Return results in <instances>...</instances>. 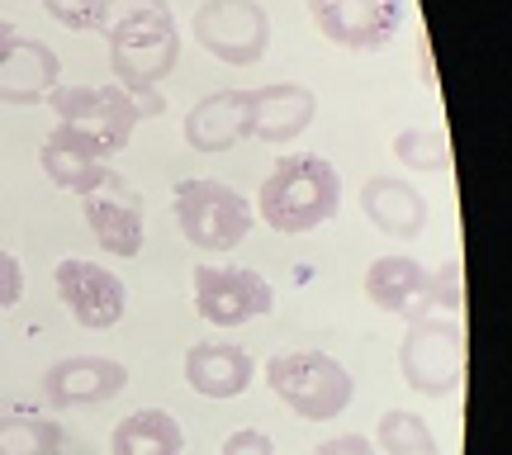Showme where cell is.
Returning a JSON list of instances; mask_svg holds the SVG:
<instances>
[{
	"label": "cell",
	"instance_id": "6da1fadb",
	"mask_svg": "<svg viewBox=\"0 0 512 455\" xmlns=\"http://www.w3.org/2000/svg\"><path fill=\"white\" fill-rule=\"evenodd\" d=\"M337 209H342V176L328 157H275L252 204V214H261L271 233L285 237L323 228Z\"/></svg>",
	"mask_w": 512,
	"mask_h": 455
},
{
	"label": "cell",
	"instance_id": "7a4b0ae2",
	"mask_svg": "<svg viewBox=\"0 0 512 455\" xmlns=\"http://www.w3.org/2000/svg\"><path fill=\"white\" fill-rule=\"evenodd\" d=\"M176 62H181V29L171 15L138 19V24H124L110 34L114 86L133 95L147 119H157L166 110L162 81L176 72Z\"/></svg>",
	"mask_w": 512,
	"mask_h": 455
},
{
	"label": "cell",
	"instance_id": "3957f363",
	"mask_svg": "<svg viewBox=\"0 0 512 455\" xmlns=\"http://www.w3.org/2000/svg\"><path fill=\"white\" fill-rule=\"evenodd\" d=\"M266 375V389L290 408L294 418L304 422H332L351 408V394H356V380L351 370L328 351H280L261 365Z\"/></svg>",
	"mask_w": 512,
	"mask_h": 455
},
{
	"label": "cell",
	"instance_id": "277c9868",
	"mask_svg": "<svg viewBox=\"0 0 512 455\" xmlns=\"http://www.w3.org/2000/svg\"><path fill=\"white\" fill-rule=\"evenodd\" d=\"M171 214H176V228H181V237L195 252H233V247L247 242L256 223L252 200L242 190H233V185L209 181V176L176 181Z\"/></svg>",
	"mask_w": 512,
	"mask_h": 455
},
{
	"label": "cell",
	"instance_id": "5b68a950",
	"mask_svg": "<svg viewBox=\"0 0 512 455\" xmlns=\"http://www.w3.org/2000/svg\"><path fill=\"white\" fill-rule=\"evenodd\" d=\"M465 361H470V346H465L460 318H437V313L413 318L399 342L403 384H408L413 394H427V399H451V394H460Z\"/></svg>",
	"mask_w": 512,
	"mask_h": 455
},
{
	"label": "cell",
	"instance_id": "8992f818",
	"mask_svg": "<svg viewBox=\"0 0 512 455\" xmlns=\"http://www.w3.org/2000/svg\"><path fill=\"white\" fill-rule=\"evenodd\" d=\"M48 105H53L57 124H67L81 138H91L110 162H114V152L128 147L138 119H147L143 105L128 91H119V86H57L48 95Z\"/></svg>",
	"mask_w": 512,
	"mask_h": 455
},
{
	"label": "cell",
	"instance_id": "52a82bcc",
	"mask_svg": "<svg viewBox=\"0 0 512 455\" xmlns=\"http://www.w3.org/2000/svg\"><path fill=\"white\" fill-rule=\"evenodd\" d=\"M190 34L209 57H219L228 67H252L271 48V19L256 0H204Z\"/></svg>",
	"mask_w": 512,
	"mask_h": 455
},
{
	"label": "cell",
	"instance_id": "ba28073f",
	"mask_svg": "<svg viewBox=\"0 0 512 455\" xmlns=\"http://www.w3.org/2000/svg\"><path fill=\"white\" fill-rule=\"evenodd\" d=\"M275 309L271 280L252 266H195V313L214 328H242Z\"/></svg>",
	"mask_w": 512,
	"mask_h": 455
},
{
	"label": "cell",
	"instance_id": "9c48e42d",
	"mask_svg": "<svg viewBox=\"0 0 512 455\" xmlns=\"http://www.w3.org/2000/svg\"><path fill=\"white\" fill-rule=\"evenodd\" d=\"M53 285H57V304L72 313L76 328L86 332H105L114 328L128 309V290L124 280L100 266V261H86V256H67L53 266Z\"/></svg>",
	"mask_w": 512,
	"mask_h": 455
},
{
	"label": "cell",
	"instance_id": "30bf717a",
	"mask_svg": "<svg viewBox=\"0 0 512 455\" xmlns=\"http://www.w3.org/2000/svg\"><path fill=\"white\" fill-rule=\"evenodd\" d=\"M86 200V223H91L95 242L105 247L110 256H143L147 247V209H143V195L124 181V176H105V181L95 185L91 195H81Z\"/></svg>",
	"mask_w": 512,
	"mask_h": 455
},
{
	"label": "cell",
	"instance_id": "8fae6325",
	"mask_svg": "<svg viewBox=\"0 0 512 455\" xmlns=\"http://www.w3.org/2000/svg\"><path fill=\"white\" fill-rule=\"evenodd\" d=\"M313 19L328 43L351 53H380L403 24V0H313Z\"/></svg>",
	"mask_w": 512,
	"mask_h": 455
},
{
	"label": "cell",
	"instance_id": "7c38bea8",
	"mask_svg": "<svg viewBox=\"0 0 512 455\" xmlns=\"http://www.w3.org/2000/svg\"><path fill=\"white\" fill-rule=\"evenodd\" d=\"M128 389V365L110 356H62L43 370V394L53 408H100Z\"/></svg>",
	"mask_w": 512,
	"mask_h": 455
},
{
	"label": "cell",
	"instance_id": "4fadbf2b",
	"mask_svg": "<svg viewBox=\"0 0 512 455\" xmlns=\"http://www.w3.org/2000/svg\"><path fill=\"white\" fill-rule=\"evenodd\" d=\"M318 114V95L299 81H275L261 91H247V138L256 143H294L309 133Z\"/></svg>",
	"mask_w": 512,
	"mask_h": 455
},
{
	"label": "cell",
	"instance_id": "5bb4252c",
	"mask_svg": "<svg viewBox=\"0 0 512 455\" xmlns=\"http://www.w3.org/2000/svg\"><path fill=\"white\" fill-rule=\"evenodd\" d=\"M62 86V62L38 38H10L0 48V105H38Z\"/></svg>",
	"mask_w": 512,
	"mask_h": 455
},
{
	"label": "cell",
	"instance_id": "9a60e30c",
	"mask_svg": "<svg viewBox=\"0 0 512 455\" xmlns=\"http://www.w3.org/2000/svg\"><path fill=\"white\" fill-rule=\"evenodd\" d=\"M38 166H43V176L57 185V190H67V195H91L95 185L110 176V157L91 143V138H81L76 128L57 124L43 147H38Z\"/></svg>",
	"mask_w": 512,
	"mask_h": 455
},
{
	"label": "cell",
	"instance_id": "2e32d148",
	"mask_svg": "<svg viewBox=\"0 0 512 455\" xmlns=\"http://www.w3.org/2000/svg\"><path fill=\"white\" fill-rule=\"evenodd\" d=\"M361 290L380 313H394L403 323L427 318V266L413 256H375Z\"/></svg>",
	"mask_w": 512,
	"mask_h": 455
},
{
	"label": "cell",
	"instance_id": "e0dca14e",
	"mask_svg": "<svg viewBox=\"0 0 512 455\" xmlns=\"http://www.w3.org/2000/svg\"><path fill=\"white\" fill-rule=\"evenodd\" d=\"M256 380V361L238 342H195L185 351V384L200 399H238Z\"/></svg>",
	"mask_w": 512,
	"mask_h": 455
},
{
	"label": "cell",
	"instance_id": "ac0fdd59",
	"mask_svg": "<svg viewBox=\"0 0 512 455\" xmlns=\"http://www.w3.org/2000/svg\"><path fill=\"white\" fill-rule=\"evenodd\" d=\"M247 138V91H209L185 114V147L219 157Z\"/></svg>",
	"mask_w": 512,
	"mask_h": 455
},
{
	"label": "cell",
	"instance_id": "d6986e66",
	"mask_svg": "<svg viewBox=\"0 0 512 455\" xmlns=\"http://www.w3.org/2000/svg\"><path fill=\"white\" fill-rule=\"evenodd\" d=\"M361 214L380 233L399 237V242H413L427 228V200H422V190H413V181H399V176H370L361 185Z\"/></svg>",
	"mask_w": 512,
	"mask_h": 455
},
{
	"label": "cell",
	"instance_id": "ffe728a7",
	"mask_svg": "<svg viewBox=\"0 0 512 455\" xmlns=\"http://www.w3.org/2000/svg\"><path fill=\"white\" fill-rule=\"evenodd\" d=\"M110 455H185V427L166 408H138L110 432Z\"/></svg>",
	"mask_w": 512,
	"mask_h": 455
},
{
	"label": "cell",
	"instance_id": "44dd1931",
	"mask_svg": "<svg viewBox=\"0 0 512 455\" xmlns=\"http://www.w3.org/2000/svg\"><path fill=\"white\" fill-rule=\"evenodd\" d=\"M62 422L34 413H0V455H57Z\"/></svg>",
	"mask_w": 512,
	"mask_h": 455
},
{
	"label": "cell",
	"instance_id": "7402d4cb",
	"mask_svg": "<svg viewBox=\"0 0 512 455\" xmlns=\"http://www.w3.org/2000/svg\"><path fill=\"white\" fill-rule=\"evenodd\" d=\"M375 451L380 455H441V446L418 413L389 408V413L375 422Z\"/></svg>",
	"mask_w": 512,
	"mask_h": 455
},
{
	"label": "cell",
	"instance_id": "603a6c76",
	"mask_svg": "<svg viewBox=\"0 0 512 455\" xmlns=\"http://www.w3.org/2000/svg\"><path fill=\"white\" fill-rule=\"evenodd\" d=\"M394 157L408 171L441 176V171H451V138L441 128H403L399 138H394Z\"/></svg>",
	"mask_w": 512,
	"mask_h": 455
},
{
	"label": "cell",
	"instance_id": "cb8c5ba5",
	"mask_svg": "<svg viewBox=\"0 0 512 455\" xmlns=\"http://www.w3.org/2000/svg\"><path fill=\"white\" fill-rule=\"evenodd\" d=\"M427 313L437 318H460L465 313V271L460 261H441L437 271H427Z\"/></svg>",
	"mask_w": 512,
	"mask_h": 455
},
{
	"label": "cell",
	"instance_id": "d4e9b609",
	"mask_svg": "<svg viewBox=\"0 0 512 455\" xmlns=\"http://www.w3.org/2000/svg\"><path fill=\"white\" fill-rule=\"evenodd\" d=\"M152 15H171L166 0H95V34L110 38L114 29L124 24H138V19H152Z\"/></svg>",
	"mask_w": 512,
	"mask_h": 455
},
{
	"label": "cell",
	"instance_id": "484cf974",
	"mask_svg": "<svg viewBox=\"0 0 512 455\" xmlns=\"http://www.w3.org/2000/svg\"><path fill=\"white\" fill-rule=\"evenodd\" d=\"M43 10H48L62 29H91L95 24V0H43Z\"/></svg>",
	"mask_w": 512,
	"mask_h": 455
},
{
	"label": "cell",
	"instance_id": "4316f807",
	"mask_svg": "<svg viewBox=\"0 0 512 455\" xmlns=\"http://www.w3.org/2000/svg\"><path fill=\"white\" fill-rule=\"evenodd\" d=\"M19 294H24V266H19V256L0 247V309H15Z\"/></svg>",
	"mask_w": 512,
	"mask_h": 455
},
{
	"label": "cell",
	"instance_id": "83f0119b",
	"mask_svg": "<svg viewBox=\"0 0 512 455\" xmlns=\"http://www.w3.org/2000/svg\"><path fill=\"white\" fill-rule=\"evenodd\" d=\"M219 455H275V441L266 432H256V427H242V432H233L223 441Z\"/></svg>",
	"mask_w": 512,
	"mask_h": 455
},
{
	"label": "cell",
	"instance_id": "f1b7e54d",
	"mask_svg": "<svg viewBox=\"0 0 512 455\" xmlns=\"http://www.w3.org/2000/svg\"><path fill=\"white\" fill-rule=\"evenodd\" d=\"M313 455H375V441L361 437V432H342V437H328L313 446Z\"/></svg>",
	"mask_w": 512,
	"mask_h": 455
},
{
	"label": "cell",
	"instance_id": "f546056e",
	"mask_svg": "<svg viewBox=\"0 0 512 455\" xmlns=\"http://www.w3.org/2000/svg\"><path fill=\"white\" fill-rule=\"evenodd\" d=\"M10 38H15V24H10V19H0V48H5Z\"/></svg>",
	"mask_w": 512,
	"mask_h": 455
}]
</instances>
